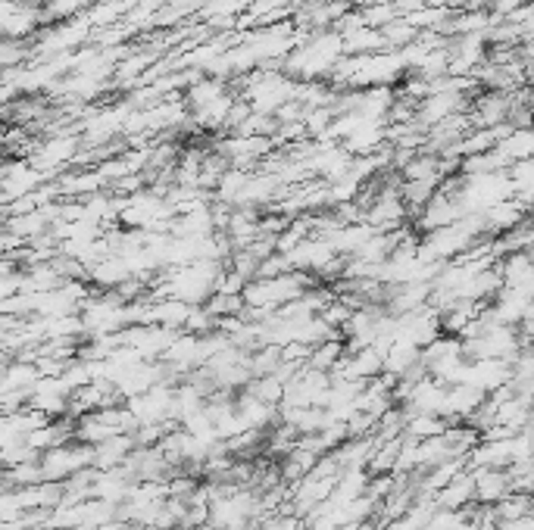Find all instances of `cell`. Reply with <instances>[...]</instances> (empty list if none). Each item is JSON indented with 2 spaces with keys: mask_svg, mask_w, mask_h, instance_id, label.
I'll list each match as a JSON object with an SVG mask.
<instances>
[{
  "mask_svg": "<svg viewBox=\"0 0 534 530\" xmlns=\"http://www.w3.org/2000/svg\"><path fill=\"white\" fill-rule=\"evenodd\" d=\"M85 7V0H44L47 19H69Z\"/></svg>",
  "mask_w": 534,
  "mask_h": 530,
  "instance_id": "obj_2",
  "label": "cell"
},
{
  "mask_svg": "<svg viewBox=\"0 0 534 530\" xmlns=\"http://www.w3.org/2000/svg\"><path fill=\"white\" fill-rule=\"evenodd\" d=\"M72 153H75V144H72L69 137H63V141L57 137V141H51L44 150H41L38 162H41V166H59V162H66Z\"/></svg>",
  "mask_w": 534,
  "mask_h": 530,
  "instance_id": "obj_1",
  "label": "cell"
}]
</instances>
